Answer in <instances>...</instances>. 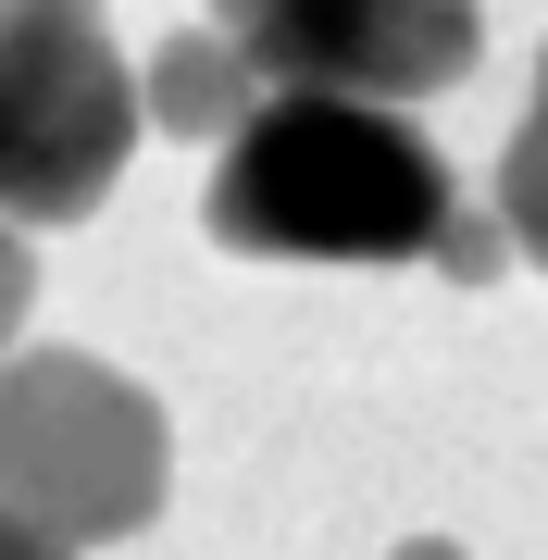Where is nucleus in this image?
<instances>
[{"instance_id":"nucleus-1","label":"nucleus","mask_w":548,"mask_h":560,"mask_svg":"<svg viewBox=\"0 0 548 560\" xmlns=\"http://www.w3.org/2000/svg\"><path fill=\"white\" fill-rule=\"evenodd\" d=\"M212 249L237 261H436L462 224L436 138L362 88H275L200 187Z\"/></svg>"},{"instance_id":"nucleus-2","label":"nucleus","mask_w":548,"mask_h":560,"mask_svg":"<svg viewBox=\"0 0 548 560\" xmlns=\"http://www.w3.org/2000/svg\"><path fill=\"white\" fill-rule=\"evenodd\" d=\"M175 423L101 349H13L0 361V499L38 511L62 548H125L163 523Z\"/></svg>"},{"instance_id":"nucleus-3","label":"nucleus","mask_w":548,"mask_h":560,"mask_svg":"<svg viewBox=\"0 0 548 560\" xmlns=\"http://www.w3.org/2000/svg\"><path fill=\"white\" fill-rule=\"evenodd\" d=\"M138 75H125L101 0H0V212L75 224L113 200L138 150Z\"/></svg>"},{"instance_id":"nucleus-4","label":"nucleus","mask_w":548,"mask_h":560,"mask_svg":"<svg viewBox=\"0 0 548 560\" xmlns=\"http://www.w3.org/2000/svg\"><path fill=\"white\" fill-rule=\"evenodd\" d=\"M212 25H237L275 88H362V101H436L487 50L474 0H212Z\"/></svg>"},{"instance_id":"nucleus-5","label":"nucleus","mask_w":548,"mask_h":560,"mask_svg":"<svg viewBox=\"0 0 548 560\" xmlns=\"http://www.w3.org/2000/svg\"><path fill=\"white\" fill-rule=\"evenodd\" d=\"M138 101H150V125H163V138L224 150L249 113L275 101V75H263V50H249L237 25H175V38L138 62Z\"/></svg>"},{"instance_id":"nucleus-6","label":"nucleus","mask_w":548,"mask_h":560,"mask_svg":"<svg viewBox=\"0 0 548 560\" xmlns=\"http://www.w3.org/2000/svg\"><path fill=\"white\" fill-rule=\"evenodd\" d=\"M499 224H511V249L548 275V125L536 113L511 125V150H499Z\"/></svg>"},{"instance_id":"nucleus-7","label":"nucleus","mask_w":548,"mask_h":560,"mask_svg":"<svg viewBox=\"0 0 548 560\" xmlns=\"http://www.w3.org/2000/svg\"><path fill=\"white\" fill-rule=\"evenodd\" d=\"M499 261H524V249H511V224H499V200H462V224H448V249H436V275H448V287H499Z\"/></svg>"},{"instance_id":"nucleus-8","label":"nucleus","mask_w":548,"mask_h":560,"mask_svg":"<svg viewBox=\"0 0 548 560\" xmlns=\"http://www.w3.org/2000/svg\"><path fill=\"white\" fill-rule=\"evenodd\" d=\"M25 300H38V249H25V224L0 212V361H13V337H25Z\"/></svg>"},{"instance_id":"nucleus-9","label":"nucleus","mask_w":548,"mask_h":560,"mask_svg":"<svg viewBox=\"0 0 548 560\" xmlns=\"http://www.w3.org/2000/svg\"><path fill=\"white\" fill-rule=\"evenodd\" d=\"M0 560H88V548H62L38 511H13V499H0Z\"/></svg>"},{"instance_id":"nucleus-10","label":"nucleus","mask_w":548,"mask_h":560,"mask_svg":"<svg viewBox=\"0 0 548 560\" xmlns=\"http://www.w3.org/2000/svg\"><path fill=\"white\" fill-rule=\"evenodd\" d=\"M386 560H474V548H462V536H399Z\"/></svg>"},{"instance_id":"nucleus-11","label":"nucleus","mask_w":548,"mask_h":560,"mask_svg":"<svg viewBox=\"0 0 548 560\" xmlns=\"http://www.w3.org/2000/svg\"><path fill=\"white\" fill-rule=\"evenodd\" d=\"M536 125H548V50H536Z\"/></svg>"}]
</instances>
